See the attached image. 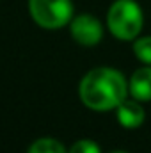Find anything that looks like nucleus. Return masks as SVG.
I'll list each match as a JSON object with an SVG mask.
<instances>
[{
  "label": "nucleus",
  "mask_w": 151,
  "mask_h": 153,
  "mask_svg": "<svg viewBox=\"0 0 151 153\" xmlns=\"http://www.w3.org/2000/svg\"><path fill=\"white\" fill-rule=\"evenodd\" d=\"M107 25L114 38L133 41L144 27V13L135 0H115L107 13Z\"/></svg>",
  "instance_id": "f03ea898"
},
{
  "label": "nucleus",
  "mask_w": 151,
  "mask_h": 153,
  "mask_svg": "<svg viewBox=\"0 0 151 153\" xmlns=\"http://www.w3.org/2000/svg\"><path fill=\"white\" fill-rule=\"evenodd\" d=\"M133 53L142 64L151 66V36H139L133 39Z\"/></svg>",
  "instance_id": "6e6552de"
},
{
  "label": "nucleus",
  "mask_w": 151,
  "mask_h": 153,
  "mask_svg": "<svg viewBox=\"0 0 151 153\" xmlns=\"http://www.w3.org/2000/svg\"><path fill=\"white\" fill-rule=\"evenodd\" d=\"M68 153H101L98 143L91 141V139H80L68 150Z\"/></svg>",
  "instance_id": "1a4fd4ad"
},
{
  "label": "nucleus",
  "mask_w": 151,
  "mask_h": 153,
  "mask_svg": "<svg viewBox=\"0 0 151 153\" xmlns=\"http://www.w3.org/2000/svg\"><path fill=\"white\" fill-rule=\"evenodd\" d=\"M27 153H68V152L62 146V143H59L57 139L43 137V139H38L36 143H32Z\"/></svg>",
  "instance_id": "0eeeda50"
},
{
  "label": "nucleus",
  "mask_w": 151,
  "mask_h": 153,
  "mask_svg": "<svg viewBox=\"0 0 151 153\" xmlns=\"http://www.w3.org/2000/svg\"><path fill=\"white\" fill-rule=\"evenodd\" d=\"M71 38L82 46H94L103 38V25L93 14H78L70 22Z\"/></svg>",
  "instance_id": "20e7f679"
},
{
  "label": "nucleus",
  "mask_w": 151,
  "mask_h": 153,
  "mask_svg": "<svg viewBox=\"0 0 151 153\" xmlns=\"http://www.w3.org/2000/svg\"><path fill=\"white\" fill-rule=\"evenodd\" d=\"M32 20L43 29H61L73 20L71 0H29Z\"/></svg>",
  "instance_id": "7ed1b4c3"
},
{
  "label": "nucleus",
  "mask_w": 151,
  "mask_h": 153,
  "mask_svg": "<svg viewBox=\"0 0 151 153\" xmlns=\"http://www.w3.org/2000/svg\"><path fill=\"white\" fill-rule=\"evenodd\" d=\"M112 153H126V152H112Z\"/></svg>",
  "instance_id": "9d476101"
},
{
  "label": "nucleus",
  "mask_w": 151,
  "mask_h": 153,
  "mask_svg": "<svg viewBox=\"0 0 151 153\" xmlns=\"http://www.w3.org/2000/svg\"><path fill=\"white\" fill-rule=\"evenodd\" d=\"M128 80L124 75L119 70L107 66L87 71L78 85L82 103L98 112L115 111L117 105L128 98Z\"/></svg>",
  "instance_id": "f257e3e1"
},
{
  "label": "nucleus",
  "mask_w": 151,
  "mask_h": 153,
  "mask_svg": "<svg viewBox=\"0 0 151 153\" xmlns=\"http://www.w3.org/2000/svg\"><path fill=\"white\" fill-rule=\"evenodd\" d=\"M115 116H117V121L121 126L139 128L146 119V111L142 107V102H139L135 98H126L117 105Z\"/></svg>",
  "instance_id": "39448f33"
},
{
  "label": "nucleus",
  "mask_w": 151,
  "mask_h": 153,
  "mask_svg": "<svg viewBox=\"0 0 151 153\" xmlns=\"http://www.w3.org/2000/svg\"><path fill=\"white\" fill-rule=\"evenodd\" d=\"M130 96L139 102H151V66H142L133 71L128 82Z\"/></svg>",
  "instance_id": "423d86ee"
}]
</instances>
